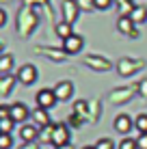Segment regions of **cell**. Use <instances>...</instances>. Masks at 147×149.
<instances>
[{"label":"cell","mask_w":147,"mask_h":149,"mask_svg":"<svg viewBox=\"0 0 147 149\" xmlns=\"http://www.w3.org/2000/svg\"><path fill=\"white\" fill-rule=\"evenodd\" d=\"M35 102H37V108L50 110L59 100H56V93H54V89H41V91H37V97H35Z\"/></svg>","instance_id":"6da1fadb"},{"label":"cell","mask_w":147,"mask_h":149,"mask_svg":"<svg viewBox=\"0 0 147 149\" xmlns=\"http://www.w3.org/2000/svg\"><path fill=\"white\" fill-rule=\"evenodd\" d=\"M69 125L67 123H56L54 125V134H52V145L54 147H63V145H69Z\"/></svg>","instance_id":"7a4b0ae2"},{"label":"cell","mask_w":147,"mask_h":149,"mask_svg":"<svg viewBox=\"0 0 147 149\" xmlns=\"http://www.w3.org/2000/svg\"><path fill=\"white\" fill-rule=\"evenodd\" d=\"M17 80L22 82V84H26V86L35 84V82H37V67H35V65H22L20 71H17Z\"/></svg>","instance_id":"3957f363"},{"label":"cell","mask_w":147,"mask_h":149,"mask_svg":"<svg viewBox=\"0 0 147 149\" xmlns=\"http://www.w3.org/2000/svg\"><path fill=\"white\" fill-rule=\"evenodd\" d=\"M78 13H80V9L76 4V0H63V22L74 26V22L78 19Z\"/></svg>","instance_id":"277c9868"},{"label":"cell","mask_w":147,"mask_h":149,"mask_svg":"<svg viewBox=\"0 0 147 149\" xmlns=\"http://www.w3.org/2000/svg\"><path fill=\"white\" fill-rule=\"evenodd\" d=\"M54 93H56V100L59 102H67L74 97V84L69 80H61L56 86H54Z\"/></svg>","instance_id":"5b68a950"},{"label":"cell","mask_w":147,"mask_h":149,"mask_svg":"<svg viewBox=\"0 0 147 149\" xmlns=\"http://www.w3.org/2000/svg\"><path fill=\"white\" fill-rule=\"evenodd\" d=\"M9 112H11V119H13L15 123H26V119L30 117L28 108L22 104V102H15V104H11V106H9Z\"/></svg>","instance_id":"8992f818"},{"label":"cell","mask_w":147,"mask_h":149,"mask_svg":"<svg viewBox=\"0 0 147 149\" xmlns=\"http://www.w3.org/2000/svg\"><path fill=\"white\" fill-rule=\"evenodd\" d=\"M20 138H22V143L39 141V127L35 125V123H24V125L20 127Z\"/></svg>","instance_id":"52a82bcc"},{"label":"cell","mask_w":147,"mask_h":149,"mask_svg":"<svg viewBox=\"0 0 147 149\" xmlns=\"http://www.w3.org/2000/svg\"><path fill=\"white\" fill-rule=\"evenodd\" d=\"M82 45H84V39L80 35H72L69 39L63 41V52L65 54H78L82 50Z\"/></svg>","instance_id":"ba28073f"},{"label":"cell","mask_w":147,"mask_h":149,"mask_svg":"<svg viewBox=\"0 0 147 149\" xmlns=\"http://www.w3.org/2000/svg\"><path fill=\"white\" fill-rule=\"evenodd\" d=\"M132 125H134V121L130 119V115H117L115 121H113V127L119 134H128V132L132 130Z\"/></svg>","instance_id":"9c48e42d"},{"label":"cell","mask_w":147,"mask_h":149,"mask_svg":"<svg viewBox=\"0 0 147 149\" xmlns=\"http://www.w3.org/2000/svg\"><path fill=\"white\" fill-rule=\"evenodd\" d=\"M33 123H35L37 127L50 125V115H48V110H45V108H35V110H33Z\"/></svg>","instance_id":"30bf717a"},{"label":"cell","mask_w":147,"mask_h":149,"mask_svg":"<svg viewBox=\"0 0 147 149\" xmlns=\"http://www.w3.org/2000/svg\"><path fill=\"white\" fill-rule=\"evenodd\" d=\"M117 28H119V33H123V35H132L134 33L132 17H130V15H121V17L117 19Z\"/></svg>","instance_id":"8fae6325"},{"label":"cell","mask_w":147,"mask_h":149,"mask_svg":"<svg viewBox=\"0 0 147 149\" xmlns=\"http://www.w3.org/2000/svg\"><path fill=\"white\" fill-rule=\"evenodd\" d=\"M130 17H132V22H134V24H143L145 19H147V9H145V7H141V4H136L134 11L130 13Z\"/></svg>","instance_id":"7c38bea8"},{"label":"cell","mask_w":147,"mask_h":149,"mask_svg":"<svg viewBox=\"0 0 147 149\" xmlns=\"http://www.w3.org/2000/svg\"><path fill=\"white\" fill-rule=\"evenodd\" d=\"M52 134H54V123L39 127V143H52Z\"/></svg>","instance_id":"4fadbf2b"},{"label":"cell","mask_w":147,"mask_h":149,"mask_svg":"<svg viewBox=\"0 0 147 149\" xmlns=\"http://www.w3.org/2000/svg\"><path fill=\"white\" fill-rule=\"evenodd\" d=\"M56 35L61 39H69L74 35V30H72V24H67V22H61V24H56Z\"/></svg>","instance_id":"5bb4252c"},{"label":"cell","mask_w":147,"mask_h":149,"mask_svg":"<svg viewBox=\"0 0 147 149\" xmlns=\"http://www.w3.org/2000/svg\"><path fill=\"white\" fill-rule=\"evenodd\" d=\"M13 69V56L11 54H0V74H9Z\"/></svg>","instance_id":"9a60e30c"},{"label":"cell","mask_w":147,"mask_h":149,"mask_svg":"<svg viewBox=\"0 0 147 149\" xmlns=\"http://www.w3.org/2000/svg\"><path fill=\"white\" fill-rule=\"evenodd\" d=\"M134 125H136V130H139L141 134H147V115H145V112H143V115H136Z\"/></svg>","instance_id":"2e32d148"},{"label":"cell","mask_w":147,"mask_h":149,"mask_svg":"<svg viewBox=\"0 0 147 149\" xmlns=\"http://www.w3.org/2000/svg\"><path fill=\"white\" fill-rule=\"evenodd\" d=\"M13 127H15V121L11 119V117H7V119L0 121V132H2V134H11Z\"/></svg>","instance_id":"e0dca14e"},{"label":"cell","mask_w":147,"mask_h":149,"mask_svg":"<svg viewBox=\"0 0 147 149\" xmlns=\"http://www.w3.org/2000/svg\"><path fill=\"white\" fill-rule=\"evenodd\" d=\"M95 149H117V147H115V143L110 141V138H98Z\"/></svg>","instance_id":"ac0fdd59"},{"label":"cell","mask_w":147,"mask_h":149,"mask_svg":"<svg viewBox=\"0 0 147 149\" xmlns=\"http://www.w3.org/2000/svg\"><path fill=\"white\" fill-rule=\"evenodd\" d=\"M76 4H78L80 11H93V9H95L93 0H76Z\"/></svg>","instance_id":"d6986e66"},{"label":"cell","mask_w":147,"mask_h":149,"mask_svg":"<svg viewBox=\"0 0 147 149\" xmlns=\"http://www.w3.org/2000/svg\"><path fill=\"white\" fill-rule=\"evenodd\" d=\"M11 145H13L11 134H2L0 132V149H11Z\"/></svg>","instance_id":"ffe728a7"},{"label":"cell","mask_w":147,"mask_h":149,"mask_svg":"<svg viewBox=\"0 0 147 149\" xmlns=\"http://www.w3.org/2000/svg\"><path fill=\"white\" fill-rule=\"evenodd\" d=\"M119 149H139V147H136L134 138H123V141L119 143Z\"/></svg>","instance_id":"44dd1931"},{"label":"cell","mask_w":147,"mask_h":149,"mask_svg":"<svg viewBox=\"0 0 147 149\" xmlns=\"http://www.w3.org/2000/svg\"><path fill=\"white\" fill-rule=\"evenodd\" d=\"M95 2V9H100V11H106V9L113 7V0H93Z\"/></svg>","instance_id":"7402d4cb"},{"label":"cell","mask_w":147,"mask_h":149,"mask_svg":"<svg viewBox=\"0 0 147 149\" xmlns=\"http://www.w3.org/2000/svg\"><path fill=\"white\" fill-rule=\"evenodd\" d=\"M136 91H139V95H141V97H147V78H143V80L139 82Z\"/></svg>","instance_id":"603a6c76"},{"label":"cell","mask_w":147,"mask_h":149,"mask_svg":"<svg viewBox=\"0 0 147 149\" xmlns=\"http://www.w3.org/2000/svg\"><path fill=\"white\" fill-rule=\"evenodd\" d=\"M136 147H139V149H147V134H139V138H136Z\"/></svg>","instance_id":"cb8c5ba5"},{"label":"cell","mask_w":147,"mask_h":149,"mask_svg":"<svg viewBox=\"0 0 147 149\" xmlns=\"http://www.w3.org/2000/svg\"><path fill=\"white\" fill-rule=\"evenodd\" d=\"M13 78H9V76H4L2 78V89H0V93H9V86H11Z\"/></svg>","instance_id":"d4e9b609"},{"label":"cell","mask_w":147,"mask_h":149,"mask_svg":"<svg viewBox=\"0 0 147 149\" xmlns=\"http://www.w3.org/2000/svg\"><path fill=\"white\" fill-rule=\"evenodd\" d=\"M84 112H87V104L84 102H76V115L84 117Z\"/></svg>","instance_id":"484cf974"},{"label":"cell","mask_w":147,"mask_h":149,"mask_svg":"<svg viewBox=\"0 0 147 149\" xmlns=\"http://www.w3.org/2000/svg\"><path fill=\"white\" fill-rule=\"evenodd\" d=\"M7 117H11V112H9V106H2V104H0V121L7 119Z\"/></svg>","instance_id":"4316f807"},{"label":"cell","mask_w":147,"mask_h":149,"mask_svg":"<svg viewBox=\"0 0 147 149\" xmlns=\"http://www.w3.org/2000/svg\"><path fill=\"white\" fill-rule=\"evenodd\" d=\"M7 24V13H4V9H0V28Z\"/></svg>","instance_id":"83f0119b"},{"label":"cell","mask_w":147,"mask_h":149,"mask_svg":"<svg viewBox=\"0 0 147 149\" xmlns=\"http://www.w3.org/2000/svg\"><path fill=\"white\" fill-rule=\"evenodd\" d=\"M17 149H39L37 145H35V143H24L22 147H17Z\"/></svg>","instance_id":"f1b7e54d"},{"label":"cell","mask_w":147,"mask_h":149,"mask_svg":"<svg viewBox=\"0 0 147 149\" xmlns=\"http://www.w3.org/2000/svg\"><path fill=\"white\" fill-rule=\"evenodd\" d=\"M56 149H74V147H72V143H69V145H63V147H56Z\"/></svg>","instance_id":"f546056e"},{"label":"cell","mask_w":147,"mask_h":149,"mask_svg":"<svg viewBox=\"0 0 147 149\" xmlns=\"http://www.w3.org/2000/svg\"><path fill=\"white\" fill-rule=\"evenodd\" d=\"M84 149H95V145H87V147H84Z\"/></svg>","instance_id":"4dcf8cb0"},{"label":"cell","mask_w":147,"mask_h":149,"mask_svg":"<svg viewBox=\"0 0 147 149\" xmlns=\"http://www.w3.org/2000/svg\"><path fill=\"white\" fill-rule=\"evenodd\" d=\"M2 48H4V45H2V43H0V54H2Z\"/></svg>","instance_id":"1f68e13d"}]
</instances>
